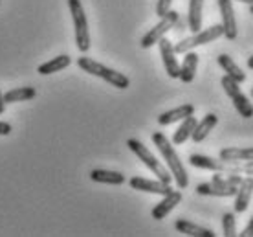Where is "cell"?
<instances>
[{
    "label": "cell",
    "mask_w": 253,
    "mask_h": 237,
    "mask_svg": "<svg viewBox=\"0 0 253 237\" xmlns=\"http://www.w3.org/2000/svg\"><path fill=\"white\" fill-rule=\"evenodd\" d=\"M237 2H242V4H248V6H252L253 0H237Z\"/></svg>",
    "instance_id": "d6a6232c"
},
{
    "label": "cell",
    "mask_w": 253,
    "mask_h": 237,
    "mask_svg": "<svg viewBox=\"0 0 253 237\" xmlns=\"http://www.w3.org/2000/svg\"><path fill=\"white\" fill-rule=\"evenodd\" d=\"M220 158L226 162L253 160V147H226L220 151Z\"/></svg>",
    "instance_id": "7402d4cb"
},
{
    "label": "cell",
    "mask_w": 253,
    "mask_h": 237,
    "mask_svg": "<svg viewBox=\"0 0 253 237\" xmlns=\"http://www.w3.org/2000/svg\"><path fill=\"white\" fill-rule=\"evenodd\" d=\"M37 94V90L33 87H19V89H13L9 92L4 94V101L6 103H17V101H30Z\"/></svg>",
    "instance_id": "d4e9b609"
},
{
    "label": "cell",
    "mask_w": 253,
    "mask_h": 237,
    "mask_svg": "<svg viewBox=\"0 0 253 237\" xmlns=\"http://www.w3.org/2000/svg\"><path fill=\"white\" fill-rule=\"evenodd\" d=\"M218 7H220V15H222L224 37L228 39V41H235L237 33H239V26H237V19H235L231 0H218Z\"/></svg>",
    "instance_id": "8fae6325"
},
{
    "label": "cell",
    "mask_w": 253,
    "mask_h": 237,
    "mask_svg": "<svg viewBox=\"0 0 253 237\" xmlns=\"http://www.w3.org/2000/svg\"><path fill=\"white\" fill-rule=\"evenodd\" d=\"M68 7L74 19V30H76V45L79 51H88L90 50V30H88V20H86V13L83 9L81 0H68Z\"/></svg>",
    "instance_id": "277c9868"
},
{
    "label": "cell",
    "mask_w": 253,
    "mask_h": 237,
    "mask_svg": "<svg viewBox=\"0 0 253 237\" xmlns=\"http://www.w3.org/2000/svg\"><path fill=\"white\" fill-rule=\"evenodd\" d=\"M11 133V125L7 122H0V136H7Z\"/></svg>",
    "instance_id": "f1b7e54d"
},
{
    "label": "cell",
    "mask_w": 253,
    "mask_h": 237,
    "mask_svg": "<svg viewBox=\"0 0 253 237\" xmlns=\"http://www.w3.org/2000/svg\"><path fill=\"white\" fill-rule=\"evenodd\" d=\"M152 142H154V145L158 147V151L162 153V156H164V160H165V164H167V167H169V171H171L172 179L176 180V186L180 188V190H185V188L189 186V175L185 171V167H184V164H182V160H180L178 153L174 151V147H172V143L167 140V136H165L164 133H160V131L152 135Z\"/></svg>",
    "instance_id": "6da1fadb"
},
{
    "label": "cell",
    "mask_w": 253,
    "mask_h": 237,
    "mask_svg": "<svg viewBox=\"0 0 253 237\" xmlns=\"http://www.w3.org/2000/svg\"><path fill=\"white\" fill-rule=\"evenodd\" d=\"M158 45H160V55H162V61H164L167 76L172 77V79H178V76H180V64H178L174 45L165 37L160 39Z\"/></svg>",
    "instance_id": "30bf717a"
},
{
    "label": "cell",
    "mask_w": 253,
    "mask_h": 237,
    "mask_svg": "<svg viewBox=\"0 0 253 237\" xmlns=\"http://www.w3.org/2000/svg\"><path fill=\"white\" fill-rule=\"evenodd\" d=\"M196 68H198V53L195 51H185L184 63L180 66V76L178 79H182L184 83H191L196 76Z\"/></svg>",
    "instance_id": "ac0fdd59"
},
{
    "label": "cell",
    "mask_w": 253,
    "mask_h": 237,
    "mask_svg": "<svg viewBox=\"0 0 253 237\" xmlns=\"http://www.w3.org/2000/svg\"><path fill=\"white\" fill-rule=\"evenodd\" d=\"M126 145H128V149L132 151L136 156H138L139 160L143 162L149 169H151L152 173L158 177V180H162V182H167V184H171L172 180V175L171 171H167L164 166H162V162L154 156V154L147 149V145H143L139 140H136V138H130V140H126Z\"/></svg>",
    "instance_id": "5b68a950"
},
{
    "label": "cell",
    "mask_w": 253,
    "mask_h": 237,
    "mask_svg": "<svg viewBox=\"0 0 253 237\" xmlns=\"http://www.w3.org/2000/svg\"><path fill=\"white\" fill-rule=\"evenodd\" d=\"M241 171L246 175H253V160H248L244 166H241Z\"/></svg>",
    "instance_id": "f546056e"
},
{
    "label": "cell",
    "mask_w": 253,
    "mask_h": 237,
    "mask_svg": "<svg viewBox=\"0 0 253 237\" xmlns=\"http://www.w3.org/2000/svg\"><path fill=\"white\" fill-rule=\"evenodd\" d=\"M189 164L198 169H209L215 173H226V175H241V164L239 162H226L222 158H211L206 154H191Z\"/></svg>",
    "instance_id": "52a82bcc"
},
{
    "label": "cell",
    "mask_w": 253,
    "mask_h": 237,
    "mask_svg": "<svg viewBox=\"0 0 253 237\" xmlns=\"http://www.w3.org/2000/svg\"><path fill=\"white\" fill-rule=\"evenodd\" d=\"M253 195V177H246L242 179V182L237 188V193H235V212L242 213L248 210L250 206V200H252Z\"/></svg>",
    "instance_id": "5bb4252c"
},
{
    "label": "cell",
    "mask_w": 253,
    "mask_h": 237,
    "mask_svg": "<svg viewBox=\"0 0 253 237\" xmlns=\"http://www.w3.org/2000/svg\"><path fill=\"white\" fill-rule=\"evenodd\" d=\"M242 182L241 175H228L220 177V173L213 175L211 182H204L196 186L198 195H211V197H235L237 188Z\"/></svg>",
    "instance_id": "3957f363"
},
{
    "label": "cell",
    "mask_w": 253,
    "mask_h": 237,
    "mask_svg": "<svg viewBox=\"0 0 253 237\" xmlns=\"http://www.w3.org/2000/svg\"><path fill=\"white\" fill-rule=\"evenodd\" d=\"M216 61H218V64L222 66V70L226 72V76H229L231 79H235L237 83H244V81H246V74L242 72L241 66L235 63L228 53H222V55H218V57H216Z\"/></svg>",
    "instance_id": "d6986e66"
},
{
    "label": "cell",
    "mask_w": 253,
    "mask_h": 237,
    "mask_svg": "<svg viewBox=\"0 0 253 237\" xmlns=\"http://www.w3.org/2000/svg\"><path fill=\"white\" fill-rule=\"evenodd\" d=\"M222 35H224L222 24H213V26H209V28H206V30H200V32L193 33L191 37L182 39L180 43L174 45V51H176V53H185V51H191L193 48H196V46L213 43L216 39H220Z\"/></svg>",
    "instance_id": "8992f818"
},
{
    "label": "cell",
    "mask_w": 253,
    "mask_h": 237,
    "mask_svg": "<svg viewBox=\"0 0 253 237\" xmlns=\"http://www.w3.org/2000/svg\"><path fill=\"white\" fill-rule=\"evenodd\" d=\"M241 237H253V215L250 219V223L246 225V228L241 232Z\"/></svg>",
    "instance_id": "83f0119b"
},
{
    "label": "cell",
    "mask_w": 253,
    "mask_h": 237,
    "mask_svg": "<svg viewBox=\"0 0 253 237\" xmlns=\"http://www.w3.org/2000/svg\"><path fill=\"white\" fill-rule=\"evenodd\" d=\"M196 125V118L195 114L187 116V118H184L182 120V125L174 131V136H172V143L174 145H182L184 142H187L191 138V133H193V129H195Z\"/></svg>",
    "instance_id": "603a6c76"
},
{
    "label": "cell",
    "mask_w": 253,
    "mask_h": 237,
    "mask_svg": "<svg viewBox=\"0 0 253 237\" xmlns=\"http://www.w3.org/2000/svg\"><path fill=\"white\" fill-rule=\"evenodd\" d=\"M222 232H224L226 237L237 236V219H235V213L228 212L222 215Z\"/></svg>",
    "instance_id": "484cf974"
},
{
    "label": "cell",
    "mask_w": 253,
    "mask_h": 237,
    "mask_svg": "<svg viewBox=\"0 0 253 237\" xmlns=\"http://www.w3.org/2000/svg\"><path fill=\"white\" fill-rule=\"evenodd\" d=\"M70 63H72L70 55H59V57H53L48 63H42L37 68V72L41 76H50V74H55L59 70H64L66 66H70Z\"/></svg>",
    "instance_id": "cb8c5ba5"
},
{
    "label": "cell",
    "mask_w": 253,
    "mask_h": 237,
    "mask_svg": "<svg viewBox=\"0 0 253 237\" xmlns=\"http://www.w3.org/2000/svg\"><path fill=\"white\" fill-rule=\"evenodd\" d=\"M216 123H218V118H216V114H213V112L206 114L200 122H196L195 129H193V133H191V138H193L196 143L204 142L209 136V133L216 127Z\"/></svg>",
    "instance_id": "9a60e30c"
},
{
    "label": "cell",
    "mask_w": 253,
    "mask_h": 237,
    "mask_svg": "<svg viewBox=\"0 0 253 237\" xmlns=\"http://www.w3.org/2000/svg\"><path fill=\"white\" fill-rule=\"evenodd\" d=\"M195 114V107L191 105V103H185L182 107H176V109L172 110H167V112H162L158 116V123L160 125H171V123H176V122H182L184 118L187 116Z\"/></svg>",
    "instance_id": "2e32d148"
},
{
    "label": "cell",
    "mask_w": 253,
    "mask_h": 237,
    "mask_svg": "<svg viewBox=\"0 0 253 237\" xmlns=\"http://www.w3.org/2000/svg\"><path fill=\"white\" fill-rule=\"evenodd\" d=\"M90 179L99 184H110V186H121L125 182V175L120 171H108V169H92Z\"/></svg>",
    "instance_id": "ffe728a7"
},
{
    "label": "cell",
    "mask_w": 253,
    "mask_h": 237,
    "mask_svg": "<svg viewBox=\"0 0 253 237\" xmlns=\"http://www.w3.org/2000/svg\"><path fill=\"white\" fill-rule=\"evenodd\" d=\"M77 64H79V68H83L84 72H88V74H92V76H95V77H101V79H105L107 83H110L112 87H116V89L125 90L130 87V79H128L125 74H121V72H118V70H112V68H108V66H105V64H101V63H97L94 59L79 57L77 59Z\"/></svg>",
    "instance_id": "7a4b0ae2"
},
{
    "label": "cell",
    "mask_w": 253,
    "mask_h": 237,
    "mask_svg": "<svg viewBox=\"0 0 253 237\" xmlns=\"http://www.w3.org/2000/svg\"><path fill=\"white\" fill-rule=\"evenodd\" d=\"M248 68H250V70H253V55L248 59Z\"/></svg>",
    "instance_id": "1f68e13d"
},
{
    "label": "cell",
    "mask_w": 253,
    "mask_h": 237,
    "mask_svg": "<svg viewBox=\"0 0 253 237\" xmlns=\"http://www.w3.org/2000/svg\"><path fill=\"white\" fill-rule=\"evenodd\" d=\"M180 202H182V193L178 191V190H172L171 193L164 195V199L152 208V219H156V221L165 219Z\"/></svg>",
    "instance_id": "4fadbf2b"
},
{
    "label": "cell",
    "mask_w": 253,
    "mask_h": 237,
    "mask_svg": "<svg viewBox=\"0 0 253 237\" xmlns=\"http://www.w3.org/2000/svg\"><path fill=\"white\" fill-rule=\"evenodd\" d=\"M252 96H253V89H252Z\"/></svg>",
    "instance_id": "e575fe53"
},
{
    "label": "cell",
    "mask_w": 253,
    "mask_h": 237,
    "mask_svg": "<svg viewBox=\"0 0 253 237\" xmlns=\"http://www.w3.org/2000/svg\"><path fill=\"white\" fill-rule=\"evenodd\" d=\"M174 228L180 234H185V236L191 237H215V232L213 230H208L204 226L195 225V223H191L187 219H178L176 223H174Z\"/></svg>",
    "instance_id": "e0dca14e"
},
{
    "label": "cell",
    "mask_w": 253,
    "mask_h": 237,
    "mask_svg": "<svg viewBox=\"0 0 253 237\" xmlns=\"http://www.w3.org/2000/svg\"><path fill=\"white\" fill-rule=\"evenodd\" d=\"M220 83H222V87H224V90H226V94L229 96V99L233 101L237 112H239L242 118H246V120L248 118H252L253 116V105H252V101L242 94L241 87H239L241 83H237V81L231 79L229 76L222 77Z\"/></svg>",
    "instance_id": "ba28073f"
},
{
    "label": "cell",
    "mask_w": 253,
    "mask_h": 237,
    "mask_svg": "<svg viewBox=\"0 0 253 237\" xmlns=\"http://www.w3.org/2000/svg\"><path fill=\"white\" fill-rule=\"evenodd\" d=\"M128 184H130L132 190L145 193H156V195H167V193L172 191L171 184L162 182V180H149L143 179V177H132V179L128 180Z\"/></svg>",
    "instance_id": "7c38bea8"
},
{
    "label": "cell",
    "mask_w": 253,
    "mask_h": 237,
    "mask_svg": "<svg viewBox=\"0 0 253 237\" xmlns=\"http://www.w3.org/2000/svg\"><path fill=\"white\" fill-rule=\"evenodd\" d=\"M178 11H172V9H169V11L165 13L164 17H160V22L154 28H152L151 32H147L143 37H141V48H151V46L158 45V41L162 37H165V33L171 32L172 28L176 26V20H178Z\"/></svg>",
    "instance_id": "9c48e42d"
},
{
    "label": "cell",
    "mask_w": 253,
    "mask_h": 237,
    "mask_svg": "<svg viewBox=\"0 0 253 237\" xmlns=\"http://www.w3.org/2000/svg\"><path fill=\"white\" fill-rule=\"evenodd\" d=\"M171 4H172V0H158V4H156V15H158V17H164L165 13L171 9Z\"/></svg>",
    "instance_id": "4316f807"
},
{
    "label": "cell",
    "mask_w": 253,
    "mask_h": 237,
    "mask_svg": "<svg viewBox=\"0 0 253 237\" xmlns=\"http://www.w3.org/2000/svg\"><path fill=\"white\" fill-rule=\"evenodd\" d=\"M250 13H253V4H252V6H250Z\"/></svg>",
    "instance_id": "836d02e7"
},
{
    "label": "cell",
    "mask_w": 253,
    "mask_h": 237,
    "mask_svg": "<svg viewBox=\"0 0 253 237\" xmlns=\"http://www.w3.org/2000/svg\"><path fill=\"white\" fill-rule=\"evenodd\" d=\"M202 9H204V0H189L187 28H189L193 33L202 30Z\"/></svg>",
    "instance_id": "44dd1931"
},
{
    "label": "cell",
    "mask_w": 253,
    "mask_h": 237,
    "mask_svg": "<svg viewBox=\"0 0 253 237\" xmlns=\"http://www.w3.org/2000/svg\"><path fill=\"white\" fill-rule=\"evenodd\" d=\"M4 110H6V101H4V94L0 92V114H4Z\"/></svg>",
    "instance_id": "4dcf8cb0"
}]
</instances>
